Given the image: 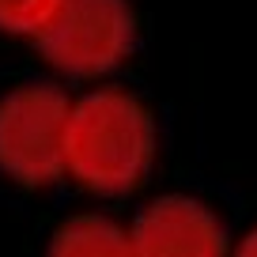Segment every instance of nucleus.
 I'll return each mask as SVG.
<instances>
[{"mask_svg":"<svg viewBox=\"0 0 257 257\" xmlns=\"http://www.w3.org/2000/svg\"><path fill=\"white\" fill-rule=\"evenodd\" d=\"M46 257H133V242L102 216H76L53 234Z\"/></svg>","mask_w":257,"mask_h":257,"instance_id":"39448f33","label":"nucleus"},{"mask_svg":"<svg viewBox=\"0 0 257 257\" xmlns=\"http://www.w3.org/2000/svg\"><path fill=\"white\" fill-rule=\"evenodd\" d=\"M152 117L125 91H91L72 106L64 163L68 174L95 193H125L152 163Z\"/></svg>","mask_w":257,"mask_h":257,"instance_id":"f257e3e1","label":"nucleus"},{"mask_svg":"<svg viewBox=\"0 0 257 257\" xmlns=\"http://www.w3.org/2000/svg\"><path fill=\"white\" fill-rule=\"evenodd\" d=\"M137 42V19L128 0H61L38 46L68 76H102L117 68Z\"/></svg>","mask_w":257,"mask_h":257,"instance_id":"7ed1b4c3","label":"nucleus"},{"mask_svg":"<svg viewBox=\"0 0 257 257\" xmlns=\"http://www.w3.org/2000/svg\"><path fill=\"white\" fill-rule=\"evenodd\" d=\"M133 257H227V238L212 208L185 193H170L152 201L137 216Z\"/></svg>","mask_w":257,"mask_h":257,"instance_id":"20e7f679","label":"nucleus"},{"mask_svg":"<svg viewBox=\"0 0 257 257\" xmlns=\"http://www.w3.org/2000/svg\"><path fill=\"white\" fill-rule=\"evenodd\" d=\"M234 257H257V227L246 234V238L238 242V249H234Z\"/></svg>","mask_w":257,"mask_h":257,"instance_id":"0eeeda50","label":"nucleus"},{"mask_svg":"<svg viewBox=\"0 0 257 257\" xmlns=\"http://www.w3.org/2000/svg\"><path fill=\"white\" fill-rule=\"evenodd\" d=\"M72 102L53 83H27L0 98V170L23 185H49L68 174Z\"/></svg>","mask_w":257,"mask_h":257,"instance_id":"f03ea898","label":"nucleus"},{"mask_svg":"<svg viewBox=\"0 0 257 257\" xmlns=\"http://www.w3.org/2000/svg\"><path fill=\"white\" fill-rule=\"evenodd\" d=\"M61 0H0V31L8 34H34L53 19Z\"/></svg>","mask_w":257,"mask_h":257,"instance_id":"423d86ee","label":"nucleus"}]
</instances>
